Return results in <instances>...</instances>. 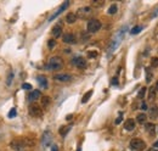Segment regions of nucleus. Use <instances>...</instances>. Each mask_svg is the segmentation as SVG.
<instances>
[{
  "mask_svg": "<svg viewBox=\"0 0 158 151\" xmlns=\"http://www.w3.org/2000/svg\"><path fill=\"white\" fill-rule=\"evenodd\" d=\"M63 67V60L61 59L60 56H54L49 60L46 68L48 71H58Z\"/></svg>",
  "mask_w": 158,
  "mask_h": 151,
  "instance_id": "1",
  "label": "nucleus"
},
{
  "mask_svg": "<svg viewBox=\"0 0 158 151\" xmlns=\"http://www.w3.org/2000/svg\"><path fill=\"white\" fill-rule=\"evenodd\" d=\"M86 28H88V32L89 33H96V32H99L100 28H101V22H100L99 20L93 18V20H90L89 22H88Z\"/></svg>",
  "mask_w": 158,
  "mask_h": 151,
  "instance_id": "2",
  "label": "nucleus"
},
{
  "mask_svg": "<svg viewBox=\"0 0 158 151\" xmlns=\"http://www.w3.org/2000/svg\"><path fill=\"white\" fill-rule=\"evenodd\" d=\"M129 146L132 151H141L142 149L146 148V143L141 139H132L129 144Z\"/></svg>",
  "mask_w": 158,
  "mask_h": 151,
  "instance_id": "3",
  "label": "nucleus"
},
{
  "mask_svg": "<svg viewBox=\"0 0 158 151\" xmlns=\"http://www.w3.org/2000/svg\"><path fill=\"white\" fill-rule=\"evenodd\" d=\"M10 146H11V149L13 151H26V149L28 148L26 143H24V140L22 142V140H13V142H11V144H10Z\"/></svg>",
  "mask_w": 158,
  "mask_h": 151,
  "instance_id": "4",
  "label": "nucleus"
},
{
  "mask_svg": "<svg viewBox=\"0 0 158 151\" xmlns=\"http://www.w3.org/2000/svg\"><path fill=\"white\" fill-rule=\"evenodd\" d=\"M29 114L33 117H42L43 116V110L42 107L37 104H33V105L29 106Z\"/></svg>",
  "mask_w": 158,
  "mask_h": 151,
  "instance_id": "5",
  "label": "nucleus"
},
{
  "mask_svg": "<svg viewBox=\"0 0 158 151\" xmlns=\"http://www.w3.org/2000/svg\"><path fill=\"white\" fill-rule=\"evenodd\" d=\"M54 79L57 82H61V83H68L72 81V76L68 73H58V74L54 76Z\"/></svg>",
  "mask_w": 158,
  "mask_h": 151,
  "instance_id": "6",
  "label": "nucleus"
},
{
  "mask_svg": "<svg viewBox=\"0 0 158 151\" xmlns=\"http://www.w3.org/2000/svg\"><path fill=\"white\" fill-rule=\"evenodd\" d=\"M72 64L74 66H77L78 68L83 70V68H85V67H86V60L84 59V57L78 56V57H74V59L72 60Z\"/></svg>",
  "mask_w": 158,
  "mask_h": 151,
  "instance_id": "7",
  "label": "nucleus"
},
{
  "mask_svg": "<svg viewBox=\"0 0 158 151\" xmlns=\"http://www.w3.org/2000/svg\"><path fill=\"white\" fill-rule=\"evenodd\" d=\"M51 140H52V135L49 131H46L44 134H43V139H42V143H43V146L44 148H48L50 146V144H51Z\"/></svg>",
  "mask_w": 158,
  "mask_h": 151,
  "instance_id": "8",
  "label": "nucleus"
},
{
  "mask_svg": "<svg viewBox=\"0 0 158 151\" xmlns=\"http://www.w3.org/2000/svg\"><path fill=\"white\" fill-rule=\"evenodd\" d=\"M68 5H69V1H65V3H63L62 5H61V6H60V9L57 10V11H56V12L52 15V16L49 18V21H52L54 18H56V17H57L60 14H62V12H63V10H66V9L68 7Z\"/></svg>",
  "mask_w": 158,
  "mask_h": 151,
  "instance_id": "9",
  "label": "nucleus"
},
{
  "mask_svg": "<svg viewBox=\"0 0 158 151\" xmlns=\"http://www.w3.org/2000/svg\"><path fill=\"white\" fill-rule=\"evenodd\" d=\"M40 98H42V93H40V90H32L28 95V100L29 101H37Z\"/></svg>",
  "mask_w": 158,
  "mask_h": 151,
  "instance_id": "10",
  "label": "nucleus"
},
{
  "mask_svg": "<svg viewBox=\"0 0 158 151\" xmlns=\"http://www.w3.org/2000/svg\"><path fill=\"white\" fill-rule=\"evenodd\" d=\"M135 126H136V123H135L134 119H131V118L126 119L125 123H124V128H125V131H128V132L134 131V129H135Z\"/></svg>",
  "mask_w": 158,
  "mask_h": 151,
  "instance_id": "11",
  "label": "nucleus"
},
{
  "mask_svg": "<svg viewBox=\"0 0 158 151\" xmlns=\"http://www.w3.org/2000/svg\"><path fill=\"white\" fill-rule=\"evenodd\" d=\"M63 41L66 44H74L75 43V37L72 33H66L63 34Z\"/></svg>",
  "mask_w": 158,
  "mask_h": 151,
  "instance_id": "12",
  "label": "nucleus"
},
{
  "mask_svg": "<svg viewBox=\"0 0 158 151\" xmlns=\"http://www.w3.org/2000/svg\"><path fill=\"white\" fill-rule=\"evenodd\" d=\"M61 34H62V26L56 24L55 27L52 28V35L55 38H58V37H61Z\"/></svg>",
  "mask_w": 158,
  "mask_h": 151,
  "instance_id": "13",
  "label": "nucleus"
},
{
  "mask_svg": "<svg viewBox=\"0 0 158 151\" xmlns=\"http://www.w3.org/2000/svg\"><path fill=\"white\" fill-rule=\"evenodd\" d=\"M91 14V7L89 6H85V7H81L79 9V11H78V15L80 17H85V16H88V15Z\"/></svg>",
  "mask_w": 158,
  "mask_h": 151,
  "instance_id": "14",
  "label": "nucleus"
},
{
  "mask_svg": "<svg viewBox=\"0 0 158 151\" xmlns=\"http://www.w3.org/2000/svg\"><path fill=\"white\" fill-rule=\"evenodd\" d=\"M37 81H38L39 85L42 87L43 89H46V88H48V79L44 76H38L37 77Z\"/></svg>",
  "mask_w": 158,
  "mask_h": 151,
  "instance_id": "15",
  "label": "nucleus"
},
{
  "mask_svg": "<svg viewBox=\"0 0 158 151\" xmlns=\"http://www.w3.org/2000/svg\"><path fill=\"white\" fill-rule=\"evenodd\" d=\"M75 21H77V15H75L74 12L67 14V16H66V22L71 24V23H74Z\"/></svg>",
  "mask_w": 158,
  "mask_h": 151,
  "instance_id": "16",
  "label": "nucleus"
},
{
  "mask_svg": "<svg viewBox=\"0 0 158 151\" xmlns=\"http://www.w3.org/2000/svg\"><path fill=\"white\" fill-rule=\"evenodd\" d=\"M136 121H137V123L144 124V123H146V121H147V116H146L144 112H142V113H139V114L136 116Z\"/></svg>",
  "mask_w": 158,
  "mask_h": 151,
  "instance_id": "17",
  "label": "nucleus"
},
{
  "mask_svg": "<svg viewBox=\"0 0 158 151\" xmlns=\"http://www.w3.org/2000/svg\"><path fill=\"white\" fill-rule=\"evenodd\" d=\"M91 95H93V90H89V91H86L85 94H84V96H83V99H81V102H83V104L88 102V101H89V99L91 98Z\"/></svg>",
  "mask_w": 158,
  "mask_h": 151,
  "instance_id": "18",
  "label": "nucleus"
},
{
  "mask_svg": "<svg viewBox=\"0 0 158 151\" xmlns=\"http://www.w3.org/2000/svg\"><path fill=\"white\" fill-rule=\"evenodd\" d=\"M152 78H153V73H152L151 68H146V82L147 83H151Z\"/></svg>",
  "mask_w": 158,
  "mask_h": 151,
  "instance_id": "19",
  "label": "nucleus"
},
{
  "mask_svg": "<svg viewBox=\"0 0 158 151\" xmlns=\"http://www.w3.org/2000/svg\"><path fill=\"white\" fill-rule=\"evenodd\" d=\"M69 129H71V126H66V127H61L60 128V131H58V133L62 135V137H65L66 134H67L68 132H69Z\"/></svg>",
  "mask_w": 158,
  "mask_h": 151,
  "instance_id": "20",
  "label": "nucleus"
},
{
  "mask_svg": "<svg viewBox=\"0 0 158 151\" xmlns=\"http://www.w3.org/2000/svg\"><path fill=\"white\" fill-rule=\"evenodd\" d=\"M141 29H142V26H135L134 28H131V30H130V33L134 35V34H139L140 32H141Z\"/></svg>",
  "mask_w": 158,
  "mask_h": 151,
  "instance_id": "21",
  "label": "nucleus"
},
{
  "mask_svg": "<svg viewBox=\"0 0 158 151\" xmlns=\"http://www.w3.org/2000/svg\"><path fill=\"white\" fill-rule=\"evenodd\" d=\"M155 96H156V89L153 87H151L150 90H149V99H150V100H153Z\"/></svg>",
  "mask_w": 158,
  "mask_h": 151,
  "instance_id": "22",
  "label": "nucleus"
},
{
  "mask_svg": "<svg viewBox=\"0 0 158 151\" xmlns=\"http://www.w3.org/2000/svg\"><path fill=\"white\" fill-rule=\"evenodd\" d=\"M117 10H118L117 5H116V4H112L111 6L108 7V14H110V15H114V14L117 12Z\"/></svg>",
  "mask_w": 158,
  "mask_h": 151,
  "instance_id": "23",
  "label": "nucleus"
},
{
  "mask_svg": "<svg viewBox=\"0 0 158 151\" xmlns=\"http://www.w3.org/2000/svg\"><path fill=\"white\" fill-rule=\"evenodd\" d=\"M42 104H43V106L45 107V106H48L49 104H50V98L49 96H44L43 99H42Z\"/></svg>",
  "mask_w": 158,
  "mask_h": 151,
  "instance_id": "24",
  "label": "nucleus"
},
{
  "mask_svg": "<svg viewBox=\"0 0 158 151\" xmlns=\"http://www.w3.org/2000/svg\"><path fill=\"white\" fill-rule=\"evenodd\" d=\"M158 116V108L157 107H152V110H151V117L152 118H157Z\"/></svg>",
  "mask_w": 158,
  "mask_h": 151,
  "instance_id": "25",
  "label": "nucleus"
},
{
  "mask_svg": "<svg viewBox=\"0 0 158 151\" xmlns=\"http://www.w3.org/2000/svg\"><path fill=\"white\" fill-rule=\"evenodd\" d=\"M16 114H17V111H16V108H15V107H13V108H11V111H10V112H9V114H7V117H9V118H13L15 116H16Z\"/></svg>",
  "mask_w": 158,
  "mask_h": 151,
  "instance_id": "26",
  "label": "nucleus"
},
{
  "mask_svg": "<svg viewBox=\"0 0 158 151\" xmlns=\"http://www.w3.org/2000/svg\"><path fill=\"white\" fill-rule=\"evenodd\" d=\"M12 78H13V72L11 71V72H10V73H9V76H7V79H6V84H7V85H10V84H11V82H12Z\"/></svg>",
  "mask_w": 158,
  "mask_h": 151,
  "instance_id": "27",
  "label": "nucleus"
},
{
  "mask_svg": "<svg viewBox=\"0 0 158 151\" xmlns=\"http://www.w3.org/2000/svg\"><path fill=\"white\" fill-rule=\"evenodd\" d=\"M153 128H155V124H153V123H147V124H146V131H147V132L152 133Z\"/></svg>",
  "mask_w": 158,
  "mask_h": 151,
  "instance_id": "28",
  "label": "nucleus"
},
{
  "mask_svg": "<svg viewBox=\"0 0 158 151\" xmlns=\"http://www.w3.org/2000/svg\"><path fill=\"white\" fill-rule=\"evenodd\" d=\"M151 66L152 67H158V57H153L151 60Z\"/></svg>",
  "mask_w": 158,
  "mask_h": 151,
  "instance_id": "29",
  "label": "nucleus"
},
{
  "mask_svg": "<svg viewBox=\"0 0 158 151\" xmlns=\"http://www.w3.org/2000/svg\"><path fill=\"white\" fill-rule=\"evenodd\" d=\"M55 45H56V40H54V39H50V40H49V43H48L49 49H52V48H55Z\"/></svg>",
  "mask_w": 158,
  "mask_h": 151,
  "instance_id": "30",
  "label": "nucleus"
},
{
  "mask_svg": "<svg viewBox=\"0 0 158 151\" xmlns=\"http://www.w3.org/2000/svg\"><path fill=\"white\" fill-rule=\"evenodd\" d=\"M22 89H24V90H30V89H32V85H30L29 83H23V84H22Z\"/></svg>",
  "mask_w": 158,
  "mask_h": 151,
  "instance_id": "31",
  "label": "nucleus"
},
{
  "mask_svg": "<svg viewBox=\"0 0 158 151\" xmlns=\"http://www.w3.org/2000/svg\"><path fill=\"white\" fill-rule=\"evenodd\" d=\"M145 93H146V88H142V89L139 91V94H137V98H139V99H142V96L145 95Z\"/></svg>",
  "mask_w": 158,
  "mask_h": 151,
  "instance_id": "32",
  "label": "nucleus"
},
{
  "mask_svg": "<svg viewBox=\"0 0 158 151\" xmlns=\"http://www.w3.org/2000/svg\"><path fill=\"white\" fill-rule=\"evenodd\" d=\"M93 4L95 5V6H101V5L104 4V1H100V0H95V1H94Z\"/></svg>",
  "mask_w": 158,
  "mask_h": 151,
  "instance_id": "33",
  "label": "nucleus"
},
{
  "mask_svg": "<svg viewBox=\"0 0 158 151\" xmlns=\"http://www.w3.org/2000/svg\"><path fill=\"white\" fill-rule=\"evenodd\" d=\"M88 56L89 57H96V56H97V53H96V51H93V53H91V51H90V53L88 54Z\"/></svg>",
  "mask_w": 158,
  "mask_h": 151,
  "instance_id": "34",
  "label": "nucleus"
},
{
  "mask_svg": "<svg viewBox=\"0 0 158 151\" xmlns=\"http://www.w3.org/2000/svg\"><path fill=\"white\" fill-rule=\"evenodd\" d=\"M141 110H142V111H146V110H147V105H146V102H142V104H141Z\"/></svg>",
  "mask_w": 158,
  "mask_h": 151,
  "instance_id": "35",
  "label": "nucleus"
},
{
  "mask_svg": "<svg viewBox=\"0 0 158 151\" xmlns=\"http://www.w3.org/2000/svg\"><path fill=\"white\" fill-rule=\"evenodd\" d=\"M112 84L117 85V84H118V79H117V78H112Z\"/></svg>",
  "mask_w": 158,
  "mask_h": 151,
  "instance_id": "36",
  "label": "nucleus"
},
{
  "mask_svg": "<svg viewBox=\"0 0 158 151\" xmlns=\"http://www.w3.org/2000/svg\"><path fill=\"white\" fill-rule=\"evenodd\" d=\"M122 119H123V118H122V114H120V116H119L118 118H117V119H116V124H119V123L122 122Z\"/></svg>",
  "mask_w": 158,
  "mask_h": 151,
  "instance_id": "37",
  "label": "nucleus"
},
{
  "mask_svg": "<svg viewBox=\"0 0 158 151\" xmlns=\"http://www.w3.org/2000/svg\"><path fill=\"white\" fill-rule=\"evenodd\" d=\"M51 151H58V146H57V145H52V146H51Z\"/></svg>",
  "mask_w": 158,
  "mask_h": 151,
  "instance_id": "38",
  "label": "nucleus"
},
{
  "mask_svg": "<svg viewBox=\"0 0 158 151\" xmlns=\"http://www.w3.org/2000/svg\"><path fill=\"white\" fill-rule=\"evenodd\" d=\"M153 148H156V149H158V140H157V142L153 144Z\"/></svg>",
  "mask_w": 158,
  "mask_h": 151,
  "instance_id": "39",
  "label": "nucleus"
},
{
  "mask_svg": "<svg viewBox=\"0 0 158 151\" xmlns=\"http://www.w3.org/2000/svg\"><path fill=\"white\" fill-rule=\"evenodd\" d=\"M155 89H156V91H158V81L156 82V85H155Z\"/></svg>",
  "mask_w": 158,
  "mask_h": 151,
  "instance_id": "40",
  "label": "nucleus"
},
{
  "mask_svg": "<svg viewBox=\"0 0 158 151\" xmlns=\"http://www.w3.org/2000/svg\"><path fill=\"white\" fill-rule=\"evenodd\" d=\"M149 151H158L157 149H151V150H149Z\"/></svg>",
  "mask_w": 158,
  "mask_h": 151,
  "instance_id": "41",
  "label": "nucleus"
}]
</instances>
